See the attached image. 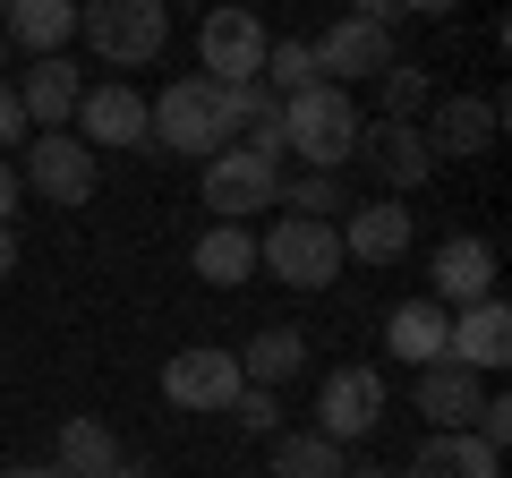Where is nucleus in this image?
Wrapping results in <instances>:
<instances>
[{"label": "nucleus", "mask_w": 512, "mask_h": 478, "mask_svg": "<svg viewBox=\"0 0 512 478\" xmlns=\"http://www.w3.org/2000/svg\"><path fill=\"white\" fill-rule=\"evenodd\" d=\"M231 137H239V86H214L205 69L171 77L146 103V146H171V154H188V163H214Z\"/></svg>", "instance_id": "obj_1"}, {"label": "nucleus", "mask_w": 512, "mask_h": 478, "mask_svg": "<svg viewBox=\"0 0 512 478\" xmlns=\"http://www.w3.org/2000/svg\"><path fill=\"white\" fill-rule=\"evenodd\" d=\"M359 103H350L342 86H308V94H291L282 103V146L299 154L308 171H342L350 154H359Z\"/></svg>", "instance_id": "obj_2"}, {"label": "nucleus", "mask_w": 512, "mask_h": 478, "mask_svg": "<svg viewBox=\"0 0 512 478\" xmlns=\"http://www.w3.org/2000/svg\"><path fill=\"white\" fill-rule=\"evenodd\" d=\"M77 35L94 43L103 69H146L171 35V9L163 0H77Z\"/></svg>", "instance_id": "obj_3"}, {"label": "nucleus", "mask_w": 512, "mask_h": 478, "mask_svg": "<svg viewBox=\"0 0 512 478\" xmlns=\"http://www.w3.org/2000/svg\"><path fill=\"white\" fill-rule=\"evenodd\" d=\"M256 265L274 282H291V291H325V282H342V231L333 222H308V214H282L274 231L256 239Z\"/></svg>", "instance_id": "obj_4"}, {"label": "nucleus", "mask_w": 512, "mask_h": 478, "mask_svg": "<svg viewBox=\"0 0 512 478\" xmlns=\"http://www.w3.org/2000/svg\"><path fill=\"white\" fill-rule=\"evenodd\" d=\"M18 180L35 188L43 205H86L94 180H103V163H94L86 137H69V129H35V137H26V171H18Z\"/></svg>", "instance_id": "obj_5"}, {"label": "nucleus", "mask_w": 512, "mask_h": 478, "mask_svg": "<svg viewBox=\"0 0 512 478\" xmlns=\"http://www.w3.org/2000/svg\"><path fill=\"white\" fill-rule=\"evenodd\" d=\"M197 197L214 205V222H248L256 205H274V197H282V163H265V154H248V146L231 137V146L205 163Z\"/></svg>", "instance_id": "obj_6"}, {"label": "nucleus", "mask_w": 512, "mask_h": 478, "mask_svg": "<svg viewBox=\"0 0 512 478\" xmlns=\"http://www.w3.org/2000/svg\"><path fill=\"white\" fill-rule=\"evenodd\" d=\"M265 26H256V9H214V18H205V35H197V60H205V77H214V86H256V77H265Z\"/></svg>", "instance_id": "obj_7"}, {"label": "nucleus", "mask_w": 512, "mask_h": 478, "mask_svg": "<svg viewBox=\"0 0 512 478\" xmlns=\"http://www.w3.org/2000/svg\"><path fill=\"white\" fill-rule=\"evenodd\" d=\"M350 163H367L384 180V197H410V188L436 171V146H427L419 120H376V129H359V154Z\"/></svg>", "instance_id": "obj_8"}, {"label": "nucleus", "mask_w": 512, "mask_h": 478, "mask_svg": "<svg viewBox=\"0 0 512 478\" xmlns=\"http://www.w3.org/2000/svg\"><path fill=\"white\" fill-rule=\"evenodd\" d=\"M376 419H384V376L376 368H333L325 393H316V436L359 444V436H376Z\"/></svg>", "instance_id": "obj_9"}, {"label": "nucleus", "mask_w": 512, "mask_h": 478, "mask_svg": "<svg viewBox=\"0 0 512 478\" xmlns=\"http://www.w3.org/2000/svg\"><path fill=\"white\" fill-rule=\"evenodd\" d=\"M316 52V77H325V86H359V77H384L393 69V35H384V26H367V18H333L325 26V43H308Z\"/></svg>", "instance_id": "obj_10"}, {"label": "nucleus", "mask_w": 512, "mask_h": 478, "mask_svg": "<svg viewBox=\"0 0 512 478\" xmlns=\"http://www.w3.org/2000/svg\"><path fill=\"white\" fill-rule=\"evenodd\" d=\"M239 350H180L163 368V402L171 410H231L239 402Z\"/></svg>", "instance_id": "obj_11"}, {"label": "nucleus", "mask_w": 512, "mask_h": 478, "mask_svg": "<svg viewBox=\"0 0 512 478\" xmlns=\"http://www.w3.org/2000/svg\"><path fill=\"white\" fill-rule=\"evenodd\" d=\"M444 359L470 376H495L512 359V308L504 299H478V308H453V325H444Z\"/></svg>", "instance_id": "obj_12"}, {"label": "nucleus", "mask_w": 512, "mask_h": 478, "mask_svg": "<svg viewBox=\"0 0 512 478\" xmlns=\"http://www.w3.org/2000/svg\"><path fill=\"white\" fill-rule=\"evenodd\" d=\"M69 137H86V146H146V94L128 86V77H111V86H86V94H77Z\"/></svg>", "instance_id": "obj_13"}, {"label": "nucleus", "mask_w": 512, "mask_h": 478, "mask_svg": "<svg viewBox=\"0 0 512 478\" xmlns=\"http://www.w3.org/2000/svg\"><path fill=\"white\" fill-rule=\"evenodd\" d=\"M427 146H436V163L444 154H461V163H470V154H487L495 146V129H504V111L487 103V94H444V103H427Z\"/></svg>", "instance_id": "obj_14"}, {"label": "nucleus", "mask_w": 512, "mask_h": 478, "mask_svg": "<svg viewBox=\"0 0 512 478\" xmlns=\"http://www.w3.org/2000/svg\"><path fill=\"white\" fill-rule=\"evenodd\" d=\"M427 282H436V308L453 316V308H478V299H495V248L487 239H444L436 248V265H427Z\"/></svg>", "instance_id": "obj_15"}, {"label": "nucleus", "mask_w": 512, "mask_h": 478, "mask_svg": "<svg viewBox=\"0 0 512 478\" xmlns=\"http://www.w3.org/2000/svg\"><path fill=\"white\" fill-rule=\"evenodd\" d=\"M333 231H342V257H359V265H402V248H410V205H393V197L350 205Z\"/></svg>", "instance_id": "obj_16"}, {"label": "nucleus", "mask_w": 512, "mask_h": 478, "mask_svg": "<svg viewBox=\"0 0 512 478\" xmlns=\"http://www.w3.org/2000/svg\"><path fill=\"white\" fill-rule=\"evenodd\" d=\"M77 94H86V77L69 69V52H52V60H26V77H18L26 129H69V120H77Z\"/></svg>", "instance_id": "obj_17"}, {"label": "nucleus", "mask_w": 512, "mask_h": 478, "mask_svg": "<svg viewBox=\"0 0 512 478\" xmlns=\"http://www.w3.org/2000/svg\"><path fill=\"white\" fill-rule=\"evenodd\" d=\"M402 478H504V453H495V444H478L470 427H436V436L410 453Z\"/></svg>", "instance_id": "obj_18"}, {"label": "nucleus", "mask_w": 512, "mask_h": 478, "mask_svg": "<svg viewBox=\"0 0 512 478\" xmlns=\"http://www.w3.org/2000/svg\"><path fill=\"white\" fill-rule=\"evenodd\" d=\"M0 35L18 43L26 60H52V52H69V35H77V0H9Z\"/></svg>", "instance_id": "obj_19"}, {"label": "nucleus", "mask_w": 512, "mask_h": 478, "mask_svg": "<svg viewBox=\"0 0 512 478\" xmlns=\"http://www.w3.org/2000/svg\"><path fill=\"white\" fill-rule=\"evenodd\" d=\"M410 402H419V419L427 427H470L478 419V376L470 368H453V359H436V368H419V385H410Z\"/></svg>", "instance_id": "obj_20"}, {"label": "nucleus", "mask_w": 512, "mask_h": 478, "mask_svg": "<svg viewBox=\"0 0 512 478\" xmlns=\"http://www.w3.org/2000/svg\"><path fill=\"white\" fill-rule=\"evenodd\" d=\"M444 325H453V316H444L436 299H402V308L384 316V342H393L402 368H436L444 359Z\"/></svg>", "instance_id": "obj_21"}, {"label": "nucleus", "mask_w": 512, "mask_h": 478, "mask_svg": "<svg viewBox=\"0 0 512 478\" xmlns=\"http://www.w3.org/2000/svg\"><path fill=\"white\" fill-rule=\"evenodd\" d=\"M188 265H197L214 291H231V282H248V274H256V231H248V222H214V231L188 248Z\"/></svg>", "instance_id": "obj_22"}, {"label": "nucleus", "mask_w": 512, "mask_h": 478, "mask_svg": "<svg viewBox=\"0 0 512 478\" xmlns=\"http://www.w3.org/2000/svg\"><path fill=\"white\" fill-rule=\"evenodd\" d=\"M299 368H308V333H299V325H265L248 350H239V376H248V385H265V393L291 385Z\"/></svg>", "instance_id": "obj_23"}, {"label": "nucleus", "mask_w": 512, "mask_h": 478, "mask_svg": "<svg viewBox=\"0 0 512 478\" xmlns=\"http://www.w3.org/2000/svg\"><path fill=\"white\" fill-rule=\"evenodd\" d=\"M60 478H120V436L103 419H69L60 427Z\"/></svg>", "instance_id": "obj_24"}, {"label": "nucleus", "mask_w": 512, "mask_h": 478, "mask_svg": "<svg viewBox=\"0 0 512 478\" xmlns=\"http://www.w3.org/2000/svg\"><path fill=\"white\" fill-rule=\"evenodd\" d=\"M342 444L316 436V427H299V436H274V461H265V478H342Z\"/></svg>", "instance_id": "obj_25"}, {"label": "nucleus", "mask_w": 512, "mask_h": 478, "mask_svg": "<svg viewBox=\"0 0 512 478\" xmlns=\"http://www.w3.org/2000/svg\"><path fill=\"white\" fill-rule=\"evenodd\" d=\"M274 205H291V214H308V222H342V214H350L342 171H299V180H282Z\"/></svg>", "instance_id": "obj_26"}, {"label": "nucleus", "mask_w": 512, "mask_h": 478, "mask_svg": "<svg viewBox=\"0 0 512 478\" xmlns=\"http://www.w3.org/2000/svg\"><path fill=\"white\" fill-rule=\"evenodd\" d=\"M256 86L265 94H282V103H291V94H308V86H325V77H316V52L308 43H265V77H256Z\"/></svg>", "instance_id": "obj_27"}, {"label": "nucleus", "mask_w": 512, "mask_h": 478, "mask_svg": "<svg viewBox=\"0 0 512 478\" xmlns=\"http://www.w3.org/2000/svg\"><path fill=\"white\" fill-rule=\"evenodd\" d=\"M376 86H384V120H427V103H436L427 69H410V60H393V69H384Z\"/></svg>", "instance_id": "obj_28"}, {"label": "nucleus", "mask_w": 512, "mask_h": 478, "mask_svg": "<svg viewBox=\"0 0 512 478\" xmlns=\"http://www.w3.org/2000/svg\"><path fill=\"white\" fill-rule=\"evenodd\" d=\"M231 419L248 427V436H282V402H274V393H265V385H239Z\"/></svg>", "instance_id": "obj_29"}, {"label": "nucleus", "mask_w": 512, "mask_h": 478, "mask_svg": "<svg viewBox=\"0 0 512 478\" xmlns=\"http://www.w3.org/2000/svg\"><path fill=\"white\" fill-rule=\"evenodd\" d=\"M470 436L504 453V436H512V402H495V393H487V402H478V419H470Z\"/></svg>", "instance_id": "obj_30"}, {"label": "nucleus", "mask_w": 512, "mask_h": 478, "mask_svg": "<svg viewBox=\"0 0 512 478\" xmlns=\"http://www.w3.org/2000/svg\"><path fill=\"white\" fill-rule=\"evenodd\" d=\"M18 137H26V103H18V86L0 77V146H18Z\"/></svg>", "instance_id": "obj_31"}, {"label": "nucleus", "mask_w": 512, "mask_h": 478, "mask_svg": "<svg viewBox=\"0 0 512 478\" xmlns=\"http://www.w3.org/2000/svg\"><path fill=\"white\" fill-rule=\"evenodd\" d=\"M18 197H26V180H18V163L0 154V222H18Z\"/></svg>", "instance_id": "obj_32"}, {"label": "nucleus", "mask_w": 512, "mask_h": 478, "mask_svg": "<svg viewBox=\"0 0 512 478\" xmlns=\"http://www.w3.org/2000/svg\"><path fill=\"white\" fill-rule=\"evenodd\" d=\"M350 18H367V26H384V35H393V18H402V0H350Z\"/></svg>", "instance_id": "obj_33"}, {"label": "nucleus", "mask_w": 512, "mask_h": 478, "mask_svg": "<svg viewBox=\"0 0 512 478\" xmlns=\"http://www.w3.org/2000/svg\"><path fill=\"white\" fill-rule=\"evenodd\" d=\"M18 257H26V248H18V222H0V282L18 274Z\"/></svg>", "instance_id": "obj_34"}, {"label": "nucleus", "mask_w": 512, "mask_h": 478, "mask_svg": "<svg viewBox=\"0 0 512 478\" xmlns=\"http://www.w3.org/2000/svg\"><path fill=\"white\" fill-rule=\"evenodd\" d=\"M402 9H419V18H444V9H461V0H402Z\"/></svg>", "instance_id": "obj_35"}, {"label": "nucleus", "mask_w": 512, "mask_h": 478, "mask_svg": "<svg viewBox=\"0 0 512 478\" xmlns=\"http://www.w3.org/2000/svg\"><path fill=\"white\" fill-rule=\"evenodd\" d=\"M0 478H52V470H35V461H18V470H0Z\"/></svg>", "instance_id": "obj_36"}, {"label": "nucleus", "mask_w": 512, "mask_h": 478, "mask_svg": "<svg viewBox=\"0 0 512 478\" xmlns=\"http://www.w3.org/2000/svg\"><path fill=\"white\" fill-rule=\"evenodd\" d=\"M342 478H393V470H376V461H359V470H342Z\"/></svg>", "instance_id": "obj_37"}, {"label": "nucleus", "mask_w": 512, "mask_h": 478, "mask_svg": "<svg viewBox=\"0 0 512 478\" xmlns=\"http://www.w3.org/2000/svg\"><path fill=\"white\" fill-rule=\"evenodd\" d=\"M0 69H9V35H0Z\"/></svg>", "instance_id": "obj_38"}, {"label": "nucleus", "mask_w": 512, "mask_h": 478, "mask_svg": "<svg viewBox=\"0 0 512 478\" xmlns=\"http://www.w3.org/2000/svg\"><path fill=\"white\" fill-rule=\"evenodd\" d=\"M0 18H9V0H0Z\"/></svg>", "instance_id": "obj_39"}, {"label": "nucleus", "mask_w": 512, "mask_h": 478, "mask_svg": "<svg viewBox=\"0 0 512 478\" xmlns=\"http://www.w3.org/2000/svg\"><path fill=\"white\" fill-rule=\"evenodd\" d=\"M163 9H171V0H163Z\"/></svg>", "instance_id": "obj_40"}, {"label": "nucleus", "mask_w": 512, "mask_h": 478, "mask_svg": "<svg viewBox=\"0 0 512 478\" xmlns=\"http://www.w3.org/2000/svg\"><path fill=\"white\" fill-rule=\"evenodd\" d=\"M52 478H60V470H52Z\"/></svg>", "instance_id": "obj_41"}, {"label": "nucleus", "mask_w": 512, "mask_h": 478, "mask_svg": "<svg viewBox=\"0 0 512 478\" xmlns=\"http://www.w3.org/2000/svg\"><path fill=\"white\" fill-rule=\"evenodd\" d=\"M120 478H128V470H120Z\"/></svg>", "instance_id": "obj_42"}]
</instances>
